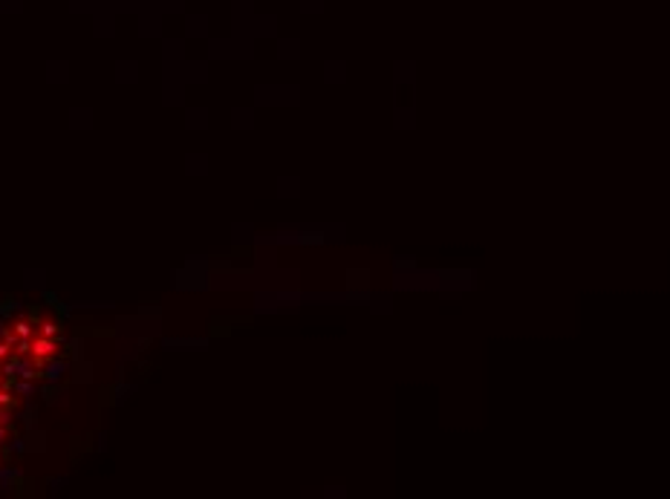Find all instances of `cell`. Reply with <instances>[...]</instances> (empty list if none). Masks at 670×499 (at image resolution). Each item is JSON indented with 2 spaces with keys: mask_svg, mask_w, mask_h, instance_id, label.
Returning a JSON list of instances; mask_svg holds the SVG:
<instances>
[{
  "mask_svg": "<svg viewBox=\"0 0 670 499\" xmlns=\"http://www.w3.org/2000/svg\"><path fill=\"white\" fill-rule=\"evenodd\" d=\"M61 369H64V364H55V366H49V378H58V375H61Z\"/></svg>",
  "mask_w": 670,
  "mask_h": 499,
  "instance_id": "2",
  "label": "cell"
},
{
  "mask_svg": "<svg viewBox=\"0 0 670 499\" xmlns=\"http://www.w3.org/2000/svg\"><path fill=\"white\" fill-rule=\"evenodd\" d=\"M35 352L38 355H49V352H52V344H49V340H35Z\"/></svg>",
  "mask_w": 670,
  "mask_h": 499,
  "instance_id": "1",
  "label": "cell"
}]
</instances>
